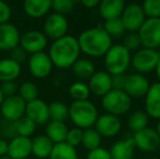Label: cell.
<instances>
[{"label": "cell", "instance_id": "obj_1", "mask_svg": "<svg viewBox=\"0 0 160 159\" xmlns=\"http://www.w3.org/2000/svg\"><path fill=\"white\" fill-rule=\"evenodd\" d=\"M81 52L92 58L103 57L113 45L112 39L101 26L86 28L80 33L78 38Z\"/></svg>", "mask_w": 160, "mask_h": 159}, {"label": "cell", "instance_id": "obj_2", "mask_svg": "<svg viewBox=\"0 0 160 159\" xmlns=\"http://www.w3.org/2000/svg\"><path fill=\"white\" fill-rule=\"evenodd\" d=\"M80 46L76 37L65 35L61 38L53 40L48 50L51 62L58 69H69L80 58Z\"/></svg>", "mask_w": 160, "mask_h": 159}, {"label": "cell", "instance_id": "obj_3", "mask_svg": "<svg viewBox=\"0 0 160 159\" xmlns=\"http://www.w3.org/2000/svg\"><path fill=\"white\" fill-rule=\"evenodd\" d=\"M69 118L75 127L86 130L95 125L98 118V110L95 105L88 99L72 102L69 106Z\"/></svg>", "mask_w": 160, "mask_h": 159}, {"label": "cell", "instance_id": "obj_4", "mask_svg": "<svg viewBox=\"0 0 160 159\" xmlns=\"http://www.w3.org/2000/svg\"><path fill=\"white\" fill-rule=\"evenodd\" d=\"M132 53L121 44H113L103 56L106 72L110 75L125 74L131 67Z\"/></svg>", "mask_w": 160, "mask_h": 159}, {"label": "cell", "instance_id": "obj_5", "mask_svg": "<svg viewBox=\"0 0 160 159\" xmlns=\"http://www.w3.org/2000/svg\"><path fill=\"white\" fill-rule=\"evenodd\" d=\"M101 107L109 115L120 117L130 111L132 107V98L124 91L111 89L101 97Z\"/></svg>", "mask_w": 160, "mask_h": 159}, {"label": "cell", "instance_id": "obj_6", "mask_svg": "<svg viewBox=\"0 0 160 159\" xmlns=\"http://www.w3.org/2000/svg\"><path fill=\"white\" fill-rule=\"evenodd\" d=\"M160 59V53L157 49L139 48L135 51L131 58V67L135 70V73L145 75L155 71Z\"/></svg>", "mask_w": 160, "mask_h": 159}, {"label": "cell", "instance_id": "obj_7", "mask_svg": "<svg viewBox=\"0 0 160 159\" xmlns=\"http://www.w3.org/2000/svg\"><path fill=\"white\" fill-rule=\"evenodd\" d=\"M69 30V22L67 17L59 13H51L46 17L42 26V33L47 39L57 40L67 35Z\"/></svg>", "mask_w": 160, "mask_h": 159}, {"label": "cell", "instance_id": "obj_8", "mask_svg": "<svg viewBox=\"0 0 160 159\" xmlns=\"http://www.w3.org/2000/svg\"><path fill=\"white\" fill-rule=\"evenodd\" d=\"M142 46L145 48L157 49L160 47V17L146 19L138 30Z\"/></svg>", "mask_w": 160, "mask_h": 159}, {"label": "cell", "instance_id": "obj_9", "mask_svg": "<svg viewBox=\"0 0 160 159\" xmlns=\"http://www.w3.org/2000/svg\"><path fill=\"white\" fill-rule=\"evenodd\" d=\"M133 141L135 147L144 153H152L159 149L160 137L154 127H145L138 132L133 133Z\"/></svg>", "mask_w": 160, "mask_h": 159}, {"label": "cell", "instance_id": "obj_10", "mask_svg": "<svg viewBox=\"0 0 160 159\" xmlns=\"http://www.w3.org/2000/svg\"><path fill=\"white\" fill-rule=\"evenodd\" d=\"M120 19L127 32H138L141 26L145 22L146 17L141 4L133 2L125 4Z\"/></svg>", "mask_w": 160, "mask_h": 159}, {"label": "cell", "instance_id": "obj_11", "mask_svg": "<svg viewBox=\"0 0 160 159\" xmlns=\"http://www.w3.org/2000/svg\"><path fill=\"white\" fill-rule=\"evenodd\" d=\"M26 102L19 95H13L10 97H4L0 110L4 120L18 121L25 116Z\"/></svg>", "mask_w": 160, "mask_h": 159}, {"label": "cell", "instance_id": "obj_12", "mask_svg": "<svg viewBox=\"0 0 160 159\" xmlns=\"http://www.w3.org/2000/svg\"><path fill=\"white\" fill-rule=\"evenodd\" d=\"M28 70L31 74L36 79H45L51 73L53 68V64L49 58L48 53L44 52H37L31 55L28 58Z\"/></svg>", "mask_w": 160, "mask_h": 159}, {"label": "cell", "instance_id": "obj_13", "mask_svg": "<svg viewBox=\"0 0 160 159\" xmlns=\"http://www.w3.org/2000/svg\"><path fill=\"white\" fill-rule=\"evenodd\" d=\"M48 39L40 31H28L20 37V46L24 49L28 53L34 55V53L42 52L47 47Z\"/></svg>", "mask_w": 160, "mask_h": 159}, {"label": "cell", "instance_id": "obj_14", "mask_svg": "<svg viewBox=\"0 0 160 159\" xmlns=\"http://www.w3.org/2000/svg\"><path fill=\"white\" fill-rule=\"evenodd\" d=\"M150 86V83L147 77L139 73H131L127 75L125 84L123 91L130 96L131 98H142L145 97L146 93Z\"/></svg>", "mask_w": 160, "mask_h": 159}, {"label": "cell", "instance_id": "obj_15", "mask_svg": "<svg viewBox=\"0 0 160 159\" xmlns=\"http://www.w3.org/2000/svg\"><path fill=\"white\" fill-rule=\"evenodd\" d=\"M94 129L100 134L101 137H114L121 131L122 123L119 117L109 115V113H103L98 116Z\"/></svg>", "mask_w": 160, "mask_h": 159}, {"label": "cell", "instance_id": "obj_16", "mask_svg": "<svg viewBox=\"0 0 160 159\" xmlns=\"http://www.w3.org/2000/svg\"><path fill=\"white\" fill-rule=\"evenodd\" d=\"M20 31L14 24H0V50L11 51L20 44Z\"/></svg>", "mask_w": 160, "mask_h": 159}, {"label": "cell", "instance_id": "obj_17", "mask_svg": "<svg viewBox=\"0 0 160 159\" xmlns=\"http://www.w3.org/2000/svg\"><path fill=\"white\" fill-rule=\"evenodd\" d=\"M88 88L91 94L102 97L112 89L111 75L106 71H96L88 80Z\"/></svg>", "mask_w": 160, "mask_h": 159}, {"label": "cell", "instance_id": "obj_18", "mask_svg": "<svg viewBox=\"0 0 160 159\" xmlns=\"http://www.w3.org/2000/svg\"><path fill=\"white\" fill-rule=\"evenodd\" d=\"M25 116L33 120L36 124H46L49 122L48 104L40 98L28 102L25 108Z\"/></svg>", "mask_w": 160, "mask_h": 159}, {"label": "cell", "instance_id": "obj_19", "mask_svg": "<svg viewBox=\"0 0 160 159\" xmlns=\"http://www.w3.org/2000/svg\"><path fill=\"white\" fill-rule=\"evenodd\" d=\"M32 154V138L15 136L9 142L8 156L11 159H26Z\"/></svg>", "mask_w": 160, "mask_h": 159}, {"label": "cell", "instance_id": "obj_20", "mask_svg": "<svg viewBox=\"0 0 160 159\" xmlns=\"http://www.w3.org/2000/svg\"><path fill=\"white\" fill-rule=\"evenodd\" d=\"M145 112L152 119H160V83L150 84L145 95Z\"/></svg>", "mask_w": 160, "mask_h": 159}, {"label": "cell", "instance_id": "obj_21", "mask_svg": "<svg viewBox=\"0 0 160 159\" xmlns=\"http://www.w3.org/2000/svg\"><path fill=\"white\" fill-rule=\"evenodd\" d=\"M124 7L125 2L123 0H103L99 2L97 8L100 17L105 21H109L120 17L124 10Z\"/></svg>", "mask_w": 160, "mask_h": 159}, {"label": "cell", "instance_id": "obj_22", "mask_svg": "<svg viewBox=\"0 0 160 159\" xmlns=\"http://www.w3.org/2000/svg\"><path fill=\"white\" fill-rule=\"evenodd\" d=\"M135 149L134 141L132 137H128L113 143L109 152L112 159H133Z\"/></svg>", "mask_w": 160, "mask_h": 159}, {"label": "cell", "instance_id": "obj_23", "mask_svg": "<svg viewBox=\"0 0 160 159\" xmlns=\"http://www.w3.org/2000/svg\"><path fill=\"white\" fill-rule=\"evenodd\" d=\"M23 10L30 17L40 19L51 10L50 0H26L23 2Z\"/></svg>", "mask_w": 160, "mask_h": 159}, {"label": "cell", "instance_id": "obj_24", "mask_svg": "<svg viewBox=\"0 0 160 159\" xmlns=\"http://www.w3.org/2000/svg\"><path fill=\"white\" fill-rule=\"evenodd\" d=\"M22 71L21 64L10 58L0 59V82H12L20 77Z\"/></svg>", "mask_w": 160, "mask_h": 159}, {"label": "cell", "instance_id": "obj_25", "mask_svg": "<svg viewBox=\"0 0 160 159\" xmlns=\"http://www.w3.org/2000/svg\"><path fill=\"white\" fill-rule=\"evenodd\" d=\"M53 145L45 134L36 135L32 140V154L38 159H47L50 156Z\"/></svg>", "mask_w": 160, "mask_h": 159}, {"label": "cell", "instance_id": "obj_26", "mask_svg": "<svg viewBox=\"0 0 160 159\" xmlns=\"http://www.w3.org/2000/svg\"><path fill=\"white\" fill-rule=\"evenodd\" d=\"M71 69L73 74L80 80H89L96 72L95 63L88 58H78Z\"/></svg>", "mask_w": 160, "mask_h": 159}, {"label": "cell", "instance_id": "obj_27", "mask_svg": "<svg viewBox=\"0 0 160 159\" xmlns=\"http://www.w3.org/2000/svg\"><path fill=\"white\" fill-rule=\"evenodd\" d=\"M68 127L64 122H58V121H49L46 125V134L45 135L53 143L59 144L63 143L67 137Z\"/></svg>", "mask_w": 160, "mask_h": 159}, {"label": "cell", "instance_id": "obj_28", "mask_svg": "<svg viewBox=\"0 0 160 159\" xmlns=\"http://www.w3.org/2000/svg\"><path fill=\"white\" fill-rule=\"evenodd\" d=\"M48 159H78V154L75 147L63 142L53 145Z\"/></svg>", "mask_w": 160, "mask_h": 159}, {"label": "cell", "instance_id": "obj_29", "mask_svg": "<svg viewBox=\"0 0 160 159\" xmlns=\"http://www.w3.org/2000/svg\"><path fill=\"white\" fill-rule=\"evenodd\" d=\"M148 127V116L144 110H135L128 116V127L133 133Z\"/></svg>", "mask_w": 160, "mask_h": 159}, {"label": "cell", "instance_id": "obj_30", "mask_svg": "<svg viewBox=\"0 0 160 159\" xmlns=\"http://www.w3.org/2000/svg\"><path fill=\"white\" fill-rule=\"evenodd\" d=\"M49 120L64 122L69 118V106L62 102H52L48 105Z\"/></svg>", "mask_w": 160, "mask_h": 159}, {"label": "cell", "instance_id": "obj_31", "mask_svg": "<svg viewBox=\"0 0 160 159\" xmlns=\"http://www.w3.org/2000/svg\"><path fill=\"white\" fill-rule=\"evenodd\" d=\"M101 136L94 127L83 130V138H82V145L87 151H93L101 145Z\"/></svg>", "mask_w": 160, "mask_h": 159}, {"label": "cell", "instance_id": "obj_32", "mask_svg": "<svg viewBox=\"0 0 160 159\" xmlns=\"http://www.w3.org/2000/svg\"><path fill=\"white\" fill-rule=\"evenodd\" d=\"M102 28L106 31V33L111 37V39L122 38L125 35V33H127L125 27H124V25H123L120 17L109 20V21H105V24H103Z\"/></svg>", "mask_w": 160, "mask_h": 159}, {"label": "cell", "instance_id": "obj_33", "mask_svg": "<svg viewBox=\"0 0 160 159\" xmlns=\"http://www.w3.org/2000/svg\"><path fill=\"white\" fill-rule=\"evenodd\" d=\"M69 94L72 97L73 102H80V100H87L91 95L88 85L83 81H76L72 83L69 87Z\"/></svg>", "mask_w": 160, "mask_h": 159}, {"label": "cell", "instance_id": "obj_34", "mask_svg": "<svg viewBox=\"0 0 160 159\" xmlns=\"http://www.w3.org/2000/svg\"><path fill=\"white\" fill-rule=\"evenodd\" d=\"M38 94H39V91H38L37 85L34 82H31V81H26V82L22 83L19 86V94H18V95H19L26 104L32 102V100L37 99Z\"/></svg>", "mask_w": 160, "mask_h": 159}, {"label": "cell", "instance_id": "obj_35", "mask_svg": "<svg viewBox=\"0 0 160 159\" xmlns=\"http://www.w3.org/2000/svg\"><path fill=\"white\" fill-rule=\"evenodd\" d=\"M36 127H37V124L26 116L15 121V129H17V134L19 136L30 137L36 131Z\"/></svg>", "mask_w": 160, "mask_h": 159}, {"label": "cell", "instance_id": "obj_36", "mask_svg": "<svg viewBox=\"0 0 160 159\" xmlns=\"http://www.w3.org/2000/svg\"><path fill=\"white\" fill-rule=\"evenodd\" d=\"M124 48H127L130 52H135L139 48H142L141 38L138 36L137 32H127L125 35L122 37V42H121Z\"/></svg>", "mask_w": 160, "mask_h": 159}, {"label": "cell", "instance_id": "obj_37", "mask_svg": "<svg viewBox=\"0 0 160 159\" xmlns=\"http://www.w3.org/2000/svg\"><path fill=\"white\" fill-rule=\"evenodd\" d=\"M146 19L160 17V0H146L141 4Z\"/></svg>", "mask_w": 160, "mask_h": 159}, {"label": "cell", "instance_id": "obj_38", "mask_svg": "<svg viewBox=\"0 0 160 159\" xmlns=\"http://www.w3.org/2000/svg\"><path fill=\"white\" fill-rule=\"evenodd\" d=\"M0 138L3 140H12L15 136H18L17 134V129H15V121H9V120H2L0 121Z\"/></svg>", "mask_w": 160, "mask_h": 159}, {"label": "cell", "instance_id": "obj_39", "mask_svg": "<svg viewBox=\"0 0 160 159\" xmlns=\"http://www.w3.org/2000/svg\"><path fill=\"white\" fill-rule=\"evenodd\" d=\"M75 2L73 0H53L51 1V9L55 11V13L59 14H67L71 12L74 9Z\"/></svg>", "mask_w": 160, "mask_h": 159}, {"label": "cell", "instance_id": "obj_40", "mask_svg": "<svg viewBox=\"0 0 160 159\" xmlns=\"http://www.w3.org/2000/svg\"><path fill=\"white\" fill-rule=\"evenodd\" d=\"M82 138H83V130L78 129V127H72V129L68 130L67 137H65L64 142L67 144L71 145L72 147H76L82 144Z\"/></svg>", "mask_w": 160, "mask_h": 159}, {"label": "cell", "instance_id": "obj_41", "mask_svg": "<svg viewBox=\"0 0 160 159\" xmlns=\"http://www.w3.org/2000/svg\"><path fill=\"white\" fill-rule=\"evenodd\" d=\"M0 91H1L3 97H10V96L17 95V92L19 91V86L15 83V81L3 82L0 85Z\"/></svg>", "mask_w": 160, "mask_h": 159}, {"label": "cell", "instance_id": "obj_42", "mask_svg": "<svg viewBox=\"0 0 160 159\" xmlns=\"http://www.w3.org/2000/svg\"><path fill=\"white\" fill-rule=\"evenodd\" d=\"M28 53L19 45V46H17L15 48H13L12 50H11L10 59H12L13 61H15L17 63L22 64L25 61H28Z\"/></svg>", "mask_w": 160, "mask_h": 159}, {"label": "cell", "instance_id": "obj_43", "mask_svg": "<svg viewBox=\"0 0 160 159\" xmlns=\"http://www.w3.org/2000/svg\"><path fill=\"white\" fill-rule=\"evenodd\" d=\"M86 159H112L110 152L105 147H98L93 151H89L86 156Z\"/></svg>", "mask_w": 160, "mask_h": 159}, {"label": "cell", "instance_id": "obj_44", "mask_svg": "<svg viewBox=\"0 0 160 159\" xmlns=\"http://www.w3.org/2000/svg\"><path fill=\"white\" fill-rule=\"evenodd\" d=\"M11 15H12L11 7L6 1H1L0 0V24L9 23Z\"/></svg>", "mask_w": 160, "mask_h": 159}, {"label": "cell", "instance_id": "obj_45", "mask_svg": "<svg viewBox=\"0 0 160 159\" xmlns=\"http://www.w3.org/2000/svg\"><path fill=\"white\" fill-rule=\"evenodd\" d=\"M125 74H119V75H111V85L112 89H118V91H123L125 84Z\"/></svg>", "mask_w": 160, "mask_h": 159}, {"label": "cell", "instance_id": "obj_46", "mask_svg": "<svg viewBox=\"0 0 160 159\" xmlns=\"http://www.w3.org/2000/svg\"><path fill=\"white\" fill-rule=\"evenodd\" d=\"M99 0H82L81 4L87 9H94L99 6Z\"/></svg>", "mask_w": 160, "mask_h": 159}, {"label": "cell", "instance_id": "obj_47", "mask_svg": "<svg viewBox=\"0 0 160 159\" xmlns=\"http://www.w3.org/2000/svg\"><path fill=\"white\" fill-rule=\"evenodd\" d=\"M8 146L9 142L3 138H0V156L8 155Z\"/></svg>", "mask_w": 160, "mask_h": 159}, {"label": "cell", "instance_id": "obj_48", "mask_svg": "<svg viewBox=\"0 0 160 159\" xmlns=\"http://www.w3.org/2000/svg\"><path fill=\"white\" fill-rule=\"evenodd\" d=\"M155 71H156V75H157V79H158V82L160 83V59H159L158 63H157V67H156V69H155Z\"/></svg>", "mask_w": 160, "mask_h": 159}, {"label": "cell", "instance_id": "obj_49", "mask_svg": "<svg viewBox=\"0 0 160 159\" xmlns=\"http://www.w3.org/2000/svg\"><path fill=\"white\" fill-rule=\"evenodd\" d=\"M156 132H157V134L159 135V137H160V119L158 120V122H157V127H156Z\"/></svg>", "mask_w": 160, "mask_h": 159}, {"label": "cell", "instance_id": "obj_50", "mask_svg": "<svg viewBox=\"0 0 160 159\" xmlns=\"http://www.w3.org/2000/svg\"><path fill=\"white\" fill-rule=\"evenodd\" d=\"M3 99H4V97H3V95H2L1 91H0V106H1L2 102H3Z\"/></svg>", "mask_w": 160, "mask_h": 159}, {"label": "cell", "instance_id": "obj_51", "mask_svg": "<svg viewBox=\"0 0 160 159\" xmlns=\"http://www.w3.org/2000/svg\"><path fill=\"white\" fill-rule=\"evenodd\" d=\"M0 159H11V158L8 155H3V156H0Z\"/></svg>", "mask_w": 160, "mask_h": 159}, {"label": "cell", "instance_id": "obj_52", "mask_svg": "<svg viewBox=\"0 0 160 159\" xmlns=\"http://www.w3.org/2000/svg\"><path fill=\"white\" fill-rule=\"evenodd\" d=\"M146 159H160L159 157H150V158H146Z\"/></svg>", "mask_w": 160, "mask_h": 159}, {"label": "cell", "instance_id": "obj_53", "mask_svg": "<svg viewBox=\"0 0 160 159\" xmlns=\"http://www.w3.org/2000/svg\"><path fill=\"white\" fill-rule=\"evenodd\" d=\"M26 159H28V158H26Z\"/></svg>", "mask_w": 160, "mask_h": 159}]
</instances>
